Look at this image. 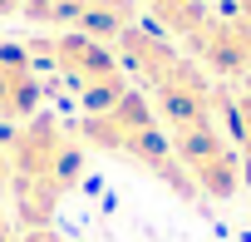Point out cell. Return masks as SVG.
Returning a JSON list of instances; mask_svg holds the SVG:
<instances>
[{"instance_id": "cell-1", "label": "cell", "mask_w": 251, "mask_h": 242, "mask_svg": "<svg viewBox=\"0 0 251 242\" xmlns=\"http://www.w3.org/2000/svg\"><path fill=\"white\" fill-rule=\"evenodd\" d=\"M10 158V198H15V217L30 227H50L54 208L64 203V193L79 183L84 173V139L69 134L59 119L35 114L30 124H20V134L5 149Z\"/></svg>"}, {"instance_id": "cell-2", "label": "cell", "mask_w": 251, "mask_h": 242, "mask_svg": "<svg viewBox=\"0 0 251 242\" xmlns=\"http://www.w3.org/2000/svg\"><path fill=\"white\" fill-rule=\"evenodd\" d=\"M118 55H123V64L143 79L148 104H153L158 124L168 134L202 129V124H212V114L222 109V94L212 89V79L202 74V64L192 55H182L168 35H153V30L128 25L118 35Z\"/></svg>"}, {"instance_id": "cell-3", "label": "cell", "mask_w": 251, "mask_h": 242, "mask_svg": "<svg viewBox=\"0 0 251 242\" xmlns=\"http://www.w3.org/2000/svg\"><path fill=\"white\" fill-rule=\"evenodd\" d=\"M79 139H84L89 149H103V153H118V158L148 168V173L163 178L177 198H197L192 178L182 173V163H177V153H173L168 129L158 124L148 94H138V89H128L118 104H108V109H99V114H84V119H79Z\"/></svg>"}, {"instance_id": "cell-4", "label": "cell", "mask_w": 251, "mask_h": 242, "mask_svg": "<svg viewBox=\"0 0 251 242\" xmlns=\"http://www.w3.org/2000/svg\"><path fill=\"white\" fill-rule=\"evenodd\" d=\"M45 55H50V64L74 84V94H79V104H84L89 114H99V109H108V104H118L123 94H128L123 64H118V55H113L103 40H89V35H79V30H64V35H54V40L45 45Z\"/></svg>"}, {"instance_id": "cell-5", "label": "cell", "mask_w": 251, "mask_h": 242, "mask_svg": "<svg viewBox=\"0 0 251 242\" xmlns=\"http://www.w3.org/2000/svg\"><path fill=\"white\" fill-rule=\"evenodd\" d=\"M168 139H173V153H177V163H182V173L192 178L197 193H207V198H231V193H236V183H241V158H236V149L222 139L217 124L177 129V134H168Z\"/></svg>"}, {"instance_id": "cell-6", "label": "cell", "mask_w": 251, "mask_h": 242, "mask_svg": "<svg viewBox=\"0 0 251 242\" xmlns=\"http://www.w3.org/2000/svg\"><path fill=\"white\" fill-rule=\"evenodd\" d=\"M35 109H40V74H35L30 50L0 45V119L30 124Z\"/></svg>"}, {"instance_id": "cell-7", "label": "cell", "mask_w": 251, "mask_h": 242, "mask_svg": "<svg viewBox=\"0 0 251 242\" xmlns=\"http://www.w3.org/2000/svg\"><path fill=\"white\" fill-rule=\"evenodd\" d=\"M222 109H226V124H231L236 149L251 158V89H246V94H236V99H222Z\"/></svg>"}, {"instance_id": "cell-8", "label": "cell", "mask_w": 251, "mask_h": 242, "mask_svg": "<svg viewBox=\"0 0 251 242\" xmlns=\"http://www.w3.org/2000/svg\"><path fill=\"white\" fill-rule=\"evenodd\" d=\"M20 242H59V232H54V227H30Z\"/></svg>"}, {"instance_id": "cell-9", "label": "cell", "mask_w": 251, "mask_h": 242, "mask_svg": "<svg viewBox=\"0 0 251 242\" xmlns=\"http://www.w3.org/2000/svg\"><path fill=\"white\" fill-rule=\"evenodd\" d=\"M231 5H236L231 15H241V20H251V0H231Z\"/></svg>"}, {"instance_id": "cell-10", "label": "cell", "mask_w": 251, "mask_h": 242, "mask_svg": "<svg viewBox=\"0 0 251 242\" xmlns=\"http://www.w3.org/2000/svg\"><path fill=\"white\" fill-rule=\"evenodd\" d=\"M0 183H10V158H5V149H0Z\"/></svg>"}, {"instance_id": "cell-11", "label": "cell", "mask_w": 251, "mask_h": 242, "mask_svg": "<svg viewBox=\"0 0 251 242\" xmlns=\"http://www.w3.org/2000/svg\"><path fill=\"white\" fill-rule=\"evenodd\" d=\"M20 10V0H0V15H15Z\"/></svg>"}, {"instance_id": "cell-12", "label": "cell", "mask_w": 251, "mask_h": 242, "mask_svg": "<svg viewBox=\"0 0 251 242\" xmlns=\"http://www.w3.org/2000/svg\"><path fill=\"white\" fill-rule=\"evenodd\" d=\"M246 173H251V158H246Z\"/></svg>"}]
</instances>
